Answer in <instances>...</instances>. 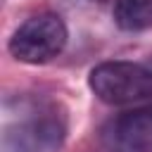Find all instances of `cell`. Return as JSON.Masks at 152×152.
Listing matches in <instances>:
<instances>
[{
    "mask_svg": "<svg viewBox=\"0 0 152 152\" xmlns=\"http://www.w3.org/2000/svg\"><path fill=\"white\" fill-rule=\"evenodd\" d=\"M66 140V116L57 104H36L5 126V152H59Z\"/></svg>",
    "mask_w": 152,
    "mask_h": 152,
    "instance_id": "obj_1",
    "label": "cell"
},
{
    "mask_svg": "<svg viewBox=\"0 0 152 152\" xmlns=\"http://www.w3.org/2000/svg\"><path fill=\"white\" fill-rule=\"evenodd\" d=\"M88 86L104 104L126 107L147 102L152 100V64L128 59L102 62L90 71Z\"/></svg>",
    "mask_w": 152,
    "mask_h": 152,
    "instance_id": "obj_2",
    "label": "cell"
},
{
    "mask_svg": "<svg viewBox=\"0 0 152 152\" xmlns=\"http://www.w3.org/2000/svg\"><path fill=\"white\" fill-rule=\"evenodd\" d=\"M69 40L66 24L55 12H40L28 17L10 38L7 50L24 64H45L55 59Z\"/></svg>",
    "mask_w": 152,
    "mask_h": 152,
    "instance_id": "obj_3",
    "label": "cell"
},
{
    "mask_svg": "<svg viewBox=\"0 0 152 152\" xmlns=\"http://www.w3.org/2000/svg\"><path fill=\"white\" fill-rule=\"evenodd\" d=\"M97 145L102 152H152V107H133L107 119Z\"/></svg>",
    "mask_w": 152,
    "mask_h": 152,
    "instance_id": "obj_4",
    "label": "cell"
},
{
    "mask_svg": "<svg viewBox=\"0 0 152 152\" xmlns=\"http://www.w3.org/2000/svg\"><path fill=\"white\" fill-rule=\"evenodd\" d=\"M114 21L121 31H150L152 0H114Z\"/></svg>",
    "mask_w": 152,
    "mask_h": 152,
    "instance_id": "obj_5",
    "label": "cell"
},
{
    "mask_svg": "<svg viewBox=\"0 0 152 152\" xmlns=\"http://www.w3.org/2000/svg\"><path fill=\"white\" fill-rule=\"evenodd\" d=\"M95 2H102V0H95Z\"/></svg>",
    "mask_w": 152,
    "mask_h": 152,
    "instance_id": "obj_6",
    "label": "cell"
}]
</instances>
